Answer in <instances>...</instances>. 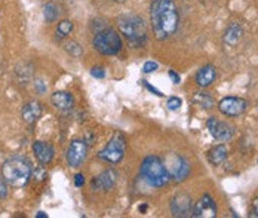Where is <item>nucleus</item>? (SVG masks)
<instances>
[{
	"label": "nucleus",
	"instance_id": "f03ea898",
	"mask_svg": "<svg viewBox=\"0 0 258 218\" xmlns=\"http://www.w3.org/2000/svg\"><path fill=\"white\" fill-rule=\"evenodd\" d=\"M2 177L11 187L23 189L33 177L31 165L23 156H11L2 165Z\"/></svg>",
	"mask_w": 258,
	"mask_h": 218
},
{
	"label": "nucleus",
	"instance_id": "c85d7f7f",
	"mask_svg": "<svg viewBox=\"0 0 258 218\" xmlns=\"http://www.w3.org/2000/svg\"><path fill=\"white\" fill-rule=\"evenodd\" d=\"M34 88H36L37 94H45L46 92V83L43 82V81H40V79L34 81Z\"/></svg>",
	"mask_w": 258,
	"mask_h": 218
},
{
	"label": "nucleus",
	"instance_id": "a878e982",
	"mask_svg": "<svg viewBox=\"0 0 258 218\" xmlns=\"http://www.w3.org/2000/svg\"><path fill=\"white\" fill-rule=\"evenodd\" d=\"M91 76L95 78V79H104L105 78V70L103 67L97 65V67H92L91 68Z\"/></svg>",
	"mask_w": 258,
	"mask_h": 218
},
{
	"label": "nucleus",
	"instance_id": "9b49d317",
	"mask_svg": "<svg viewBox=\"0 0 258 218\" xmlns=\"http://www.w3.org/2000/svg\"><path fill=\"white\" fill-rule=\"evenodd\" d=\"M171 212L174 217H188L193 212V202L187 193H177L171 200Z\"/></svg>",
	"mask_w": 258,
	"mask_h": 218
},
{
	"label": "nucleus",
	"instance_id": "c756f323",
	"mask_svg": "<svg viewBox=\"0 0 258 218\" xmlns=\"http://www.w3.org/2000/svg\"><path fill=\"white\" fill-rule=\"evenodd\" d=\"M141 83H143V85H144V86H146V88L150 91V92H153L155 95H157V97H162V92H160L159 89H156L155 86H152V85L147 82V81H141Z\"/></svg>",
	"mask_w": 258,
	"mask_h": 218
},
{
	"label": "nucleus",
	"instance_id": "4468645a",
	"mask_svg": "<svg viewBox=\"0 0 258 218\" xmlns=\"http://www.w3.org/2000/svg\"><path fill=\"white\" fill-rule=\"evenodd\" d=\"M33 153L36 156V159L39 161L40 165H48L51 164V161L53 159L55 150L49 142L45 141H34L33 144Z\"/></svg>",
	"mask_w": 258,
	"mask_h": 218
},
{
	"label": "nucleus",
	"instance_id": "2eb2a0df",
	"mask_svg": "<svg viewBox=\"0 0 258 218\" xmlns=\"http://www.w3.org/2000/svg\"><path fill=\"white\" fill-rule=\"evenodd\" d=\"M217 79V70L212 64H207L204 67H201L195 76V81H196V85L201 86V88H208L211 86L212 83L215 82Z\"/></svg>",
	"mask_w": 258,
	"mask_h": 218
},
{
	"label": "nucleus",
	"instance_id": "473e14b6",
	"mask_svg": "<svg viewBox=\"0 0 258 218\" xmlns=\"http://www.w3.org/2000/svg\"><path fill=\"white\" fill-rule=\"evenodd\" d=\"M251 217H258V197L252 200V206H251Z\"/></svg>",
	"mask_w": 258,
	"mask_h": 218
},
{
	"label": "nucleus",
	"instance_id": "72a5a7b5",
	"mask_svg": "<svg viewBox=\"0 0 258 218\" xmlns=\"http://www.w3.org/2000/svg\"><path fill=\"white\" fill-rule=\"evenodd\" d=\"M138 209H140V212H141V214H146V211H147V205H146V203H143V205H140V208H138Z\"/></svg>",
	"mask_w": 258,
	"mask_h": 218
},
{
	"label": "nucleus",
	"instance_id": "2f4dec72",
	"mask_svg": "<svg viewBox=\"0 0 258 218\" xmlns=\"http://www.w3.org/2000/svg\"><path fill=\"white\" fill-rule=\"evenodd\" d=\"M85 184V177L82 174H76L75 175V186L76 187H82Z\"/></svg>",
	"mask_w": 258,
	"mask_h": 218
},
{
	"label": "nucleus",
	"instance_id": "b1692460",
	"mask_svg": "<svg viewBox=\"0 0 258 218\" xmlns=\"http://www.w3.org/2000/svg\"><path fill=\"white\" fill-rule=\"evenodd\" d=\"M181 104H182V101H181V98H178V97H171V98H168V101H166V107L171 110V111L180 110Z\"/></svg>",
	"mask_w": 258,
	"mask_h": 218
},
{
	"label": "nucleus",
	"instance_id": "6e6552de",
	"mask_svg": "<svg viewBox=\"0 0 258 218\" xmlns=\"http://www.w3.org/2000/svg\"><path fill=\"white\" fill-rule=\"evenodd\" d=\"M246 107H248V103L240 97H226L220 100L218 103V110L227 117H237L243 114Z\"/></svg>",
	"mask_w": 258,
	"mask_h": 218
},
{
	"label": "nucleus",
	"instance_id": "0eeeda50",
	"mask_svg": "<svg viewBox=\"0 0 258 218\" xmlns=\"http://www.w3.org/2000/svg\"><path fill=\"white\" fill-rule=\"evenodd\" d=\"M166 169L169 172L171 180H174L177 183H181L190 174V164L187 162L185 158H182L180 155L174 153V155H171L166 159Z\"/></svg>",
	"mask_w": 258,
	"mask_h": 218
},
{
	"label": "nucleus",
	"instance_id": "4be33fe9",
	"mask_svg": "<svg viewBox=\"0 0 258 218\" xmlns=\"http://www.w3.org/2000/svg\"><path fill=\"white\" fill-rule=\"evenodd\" d=\"M72 31H73V23L70 20H62V21L58 23V27L55 30V39L56 40H62Z\"/></svg>",
	"mask_w": 258,
	"mask_h": 218
},
{
	"label": "nucleus",
	"instance_id": "f8f14e48",
	"mask_svg": "<svg viewBox=\"0 0 258 218\" xmlns=\"http://www.w3.org/2000/svg\"><path fill=\"white\" fill-rule=\"evenodd\" d=\"M191 217L195 218H212L217 217V205L209 194H204L201 200L195 205Z\"/></svg>",
	"mask_w": 258,
	"mask_h": 218
},
{
	"label": "nucleus",
	"instance_id": "412c9836",
	"mask_svg": "<svg viewBox=\"0 0 258 218\" xmlns=\"http://www.w3.org/2000/svg\"><path fill=\"white\" fill-rule=\"evenodd\" d=\"M58 17H59V9H58V6L55 3L48 2V3L43 5V18H45V21L48 24L55 23L58 20Z\"/></svg>",
	"mask_w": 258,
	"mask_h": 218
},
{
	"label": "nucleus",
	"instance_id": "a211bd4d",
	"mask_svg": "<svg viewBox=\"0 0 258 218\" xmlns=\"http://www.w3.org/2000/svg\"><path fill=\"white\" fill-rule=\"evenodd\" d=\"M242 36H243V30H242V27H240L237 23H232L230 26H227V28L224 30L223 40H224L226 45L234 46L236 43H239V40L242 39Z\"/></svg>",
	"mask_w": 258,
	"mask_h": 218
},
{
	"label": "nucleus",
	"instance_id": "423d86ee",
	"mask_svg": "<svg viewBox=\"0 0 258 218\" xmlns=\"http://www.w3.org/2000/svg\"><path fill=\"white\" fill-rule=\"evenodd\" d=\"M125 152H126L125 136L120 132H114L110 141L107 142V146L98 153V158L108 164H119L123 159Z\"/></svg>",
	"mask_w": 258,
	"mask_h": 218
},
{
	"label": "nucleus",
	"instance_id": "bb28decb",
	"mask_svg": "<svg viewBox=\"0 0 258 218\" xmlns=\"http://www.w3.org/2000/svg\"><path fill=\"white\" fill-rule=\"evenodd\" d=\"M8 183H6V180L0 175V199H5L6 196H8Z\"/></svg>",
	"mask_w": 258,
	"mask_h": 218
},
{
	"label": "nucleus",
	"instance_id": "7ed1b4c3",
	"mask_svg": "<svg viewBox=\"0 0 258 218\" xmlns=\"http://www.w3.org/2000/svg\"><path fill=\"white\" fill-rule=\"evenodd\" d=\"M117 28L119 33L123 34V37L135 48L144 45L147 39V26L144 20L138 15L134 14L120 15L117 18Z\"/></svg>",
	"mask_w": 258,
	"mask_h": 218
},
{
	"label": "nucleus",
	"instance_id": "aec40b11",
	"mask_svg": "<svg viewBox=\"0 0 258 218\" xmlns=\"http://www.w3.org/2000/svg\"><path fill=\"white\" fill-rule=\"evenodd\" d=\"M193 103L204 110H211L214 107V98L208 92H196L193 95Z\"/></svg>",
	"mask_w": 258,
	"mask_h": 218
},
{
	"label": "nucleus",
	"instance_id": "c9c22d12",
	"mask_svg": "<svg viewBox=\"0 0 258 218\" xmlns=\"http://www.w3.org/2000/svg\"><path fill=\"white\" fill-rule=\"evenodd\" d=\"M113 2H114V3H120V5H122V3H125L126 0H113Z\"/></svg>",
	"mask_w": 258,
	"mask_h": 218
},
{
	"label": "nucleus",
	"instance_id": "f257e3e1",
	"mask_svg": "<svg viewBox=\"0 0 258 218\" xmlns=\"http://www.w3.org/2000/svg\"><path fill=\"white\" fill-rule=\"evenodd\" d=\"M150 23L156 39L163 42L174 36L180 26V14L174 0H152Z\"/></svg>",
	"mask_w": 258,
	"mask_h": 218
},
{
	"label": "nucleus",
	"instance_id": "6ab92c4d",
	"mask_svg": "<svg viewBox=\"0 0 258 218\" xmlns=\"http://www.w3.org/2000/svg\"><path fill=\"white\" fill-rule=\"evenodd\" d=\"M226 159H227V147L224 144L214 146L208 152V162L214 166H220Z\"/></svg>",
	"mask_w": 258,
	"mask_h": 218
},
{
	"label": "nucleus",
	"instance_id": "7c9ffc66",
	"mask_svg": "<svg viewBox=\"0 0 258 218\" xmlns=\"http://www.w3.org/2000/svg\"><path fill=\"white\" fill-rule=\"evenodd\" d=\"M169 78H171V81H172V83H175V85H178V83L181 82V78L178 73H175L174 70H169Z\"/></svg>",
	"mask_w": 258,
	"mask_h": 218
},
{
	"label": "nucleus",
	"instance_id": "cd10ccee",
	"mask_svg": "<svg viewBox=\"0 0 258 218\" xmlns=\"http://www.w3.org/2000/svg\"><path fill=\"white\" fill-rule=\"evenodd\" d=\"M33 175H34V180L40 181V180H45L48 174H46V171H45L43 168H37V169H34Z\"/></svg>",
	"mask_w": 258,
	"mask_h": 218
},
{
	"label": "nucleus",
	"instance_id": "ddd939ff",
	"mask_svg": "<svg viewBox=\"0 0 258 218\" xmlns=\"http://www.w3.org/2000/svg\"><path fill=\"white\" fill-rule=\"evenodd\" d=\"M117 174L113 169H105L91 181V189L94 191H107L114 187Z\"/></svg>",
	"mask_w": 258,
	"mask_h": 218
},
{
	"label": "nucleus",
	"instance_id": "f704fd0d",
	"mask_svg": "<svg viewBox=\"0 0 258 218\" xmlns=\"http://www.w3.org/2000/svg\"><path fill=\"white\" fill-rule=\"evenodd\" d=\"M36 217H37V218H48V215H46L45 212H42V211H40V212H37V215H36Z\"/></svg>",
	"mask_w": 258,
	"mask_h": 218
},
{
	"label": "nucleus",
	"instance_id": "9d476101",
	"mask_svg": "<svg viewBox=\"0 0 258 218\" xmlns=\"http://www.w3.org/2000/svg\"><path fill=\"white\" fill-rule=\"evenodd\" d=\"M88 155V146L83 139H73L67 149V164L72 168H79L85 162Z\"/></svg>",
	"mask_w": 258,
	"mask_h": 218
},
{
	"label": "nucleus",
	"instance_id": "dca6fc26",
	"mask_svg": "<svg viewBox=\"0 0 258 218\" xmlns=\"http://www.w3.org/2000/svg\"><path fill=\"white\" fill-rule=\"evenodd\" d=\"M51 101L52 104L61 111H67V110L73 109L75 106V98L67 91H55L51 95Z\"/></svg>",
	"mask_w": 258,
	"mask_h": 218
},
{
	"label": "nucleus",
	"instance_id": "5701e85b",
	"mask_svg": "<svg viewBox=\"0 0 258 218\" xmlns=\"http://www.w3.org/2000/svg\"><path fill=\"white\" fill-rule=\"evenodd\" d=\"M64 49H66L69 54L72 55V56H75V58H79V56H82V54H83L82 46L79 45L76 40H70V42H67V43L64 45Z\"/></svg>",
	"mask_w": 258,
	"mask_h": 218
},
{
	"label": "nucleus",
	"instance_id": "393cba45",
	"mask_svg": "<svg viewBox=\"0 0 258 218\" xmlns=\"http://www.w3.org/2000/svg\"><path fill=\"white\" fill-rule=\"evenodd\" d=\"M157 62H155V61H146L144 62V65H143V71L146 73V75H150V73H153V71H156L157 70Z\"/></svg>",
	"mask_w": 258,
	"mask_h": 218
},
{
	"label": "nucleus",
	"instance_id": "20e7f679",
	"mask_svg": "<svg viewBox=\"0 0 258 218\" xmlns=\"http://www.w3.org/2000/svg\"><path fill=\"white\" fill-rule=\"evenodd\" d=\"M141 177L152 186V187H163L171 180L166 165L157 156H147L140 166Z\"/></svg>",
	"mask_w": 258,
	"mask_h": 218
},
{
	"label": "nucleus",
	"instance_id": "1a4fd4ad",
	"mask_svg": "<svg viewBox=\"0 0 258 218\" xmlns=\"http://www.w3.org/2000/svg\"><path fill=\"white\" fill-rule=\"evenodd\" d=\"M207 128L209 134L218 141H229V139H232L233 134H234L233 126H230L227 122H223V120L217 119L215 116L208 119Z\"/></svg>",
	"mask_w": 258,
	"mask_h": 218
},
{
	"label": "nucleus",
	"instance_id": "39448f33",
	"mask_svg": "<svg viewBox=\"0 0 258 218\" xmlns=\"http://www.w3.org/2000/svg\"><path fill=\"white\" fill-rule=\"evenodd\" d=\"M92 45H94L95 51H98L101 55L119 54L123 46L120 34L110 27L98 30L94 36Z\"/></svg>",
	"mask_w": 258,
	"mask_h": 218
},
{
	"label": "nucleus",
	"instance_id": "f3484780",
	"mask_svg": "<svg viewBox=\"0 0 258 218\" xmlns=\"http://www.w3.org/2000/svg\"><path fill=\"white\" fill-rule=\"evenodd\" d=\"M40 116H42V106L37 101H28L21 109V117L28 125L36 123L40 119Z\"/></svg>",
	"mask_w": 258,
	"mask_h": 218
}]
</instances>
